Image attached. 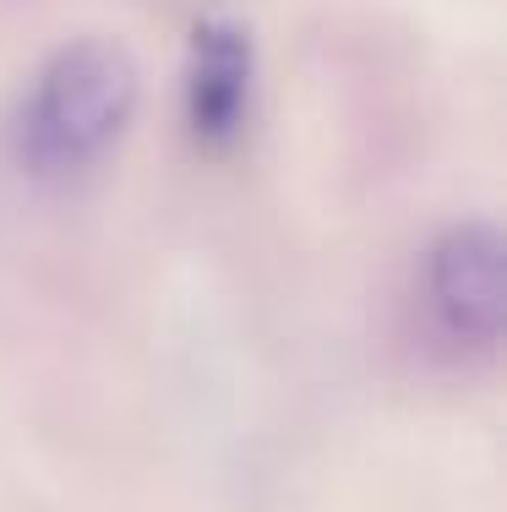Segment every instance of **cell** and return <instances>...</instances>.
I'll return each mask as SVG.
<instances>
[{"label": "cell", "mask_w": 507, "mask_h": 512, "mask_svg": "<svg viewBox=\"0 0 507 512\" xmlns=\"http://www.w3.org/2000/svg\"><path fill=\"white\" fill-rule=\"evenodd\" d=\"M426 300L458 344H497L507 322V246L497 224H453L426 256Z\"/></svg>", "instance_id": "2"}, {"label": "cell", "mask_w": 507, "mask_h": 512, "mask_svg": "<svg viewBox=\"0 0 507 512\" xmlns=\"http://www.w3.org/2000/svg\"><path fill=\"white\" fill-rule=\"evenodd\" d=\"M137 99L142 71L120 39L60 44L22 104V158L50 175L93 164L137 115Z\"/></svg>", "instance_id": "1"}, {"label": "cell", "mask_w": 507, "mask_h": 512, "mask_svg": "<svg viewBox=\"0 0 507 512\" xmlns=\"http://www.w3.org/2000/svg\"><path fill=\"white\" fill-rule=\"evenodd\" d=\"M251 82H257V44L235 17H208L191 33L186 60V126L202 148H229L251 115Z\"/></svg>", "instance_id": "3"}]
</instances>
